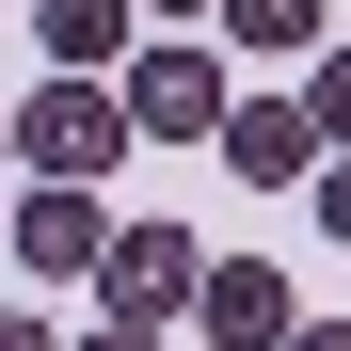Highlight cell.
Returning a JSON list of instances; mask_svg holds the SVG:
<instances>
[{"label": "cell", "mask_w": 351, "mask_h": 351, "mask_svg": "<svg viewBox=\"0 0 351 351\" xmlns=\"http://www.w3.org/2000/svg\"><path fill=\"white\" fill-rule=\"evenodd\" d=\"M0 160H32V176H112V160H128V96H112V64H48L16 112H0Z\"/></svg>", "instance_id": "1"}, {"label": "cell", "mask_w": 351, "mask_h": 351, "mask_svg": "<svg viewBox=\"0 0 351 351\" xmlns=\"http://www.w3.org/2000/svg\"><path fill=\"white\" fill-rule=\"evenodd\" d=\"M192 271H208V240H176V223H112V240H96V304L128 319V335H160V319H192Z\"/></svg>", "instance_id": "2"}, {"label": "cell", "mask_w": 351, "mask_h": 351, "mask_svg": "<svg viewBox=\"0 0 351 351\" xmlns=\"http://www.w3.org/2000/svg\"><path fill=\"white\" fill-rule=\"evenodd\" d=\"M223 96H240L223 48H128V144H208Z\"/></svg>", "instance_id": "3"}, {"label": "cell", "mask_w": 351, "mask_h": 351, "mask_svg": "<svg viewBox=\"0 0 351 351\" xmlns=\"http://www.w3.org/2000/svg\"><path fill=\"white\" fill-rule=\"evenodd\" d=\"M208 144H223V176H240V192H304L319 112H304V96H223V112H208Z\"/></svg>", "instance_id": "4"}, {"label": "cell", "mask_w": 351, "mask_h": 351, "mask_svg": "<svg viewBox=\"0 0 351 351\" xmlns=\"http://www.w3.org/2000/svg\"><path fill=\"white\" fill-rule=\"evenodd\" d=\"M192 319H208L223 351H271L304 304H287V271H271V256H208V271H192Z\"/></svg>", "instance_id": "5"}, {"label": "cell", "mask_w": 351, "mask_h": 351, "mask_svg": "<svg viewBox=\"0 0 351 351\" xmlns=\"http://www.w3.org/2000/svg\"><path fill=\"white\" fill-rule=\"evenodd\" d=\"M96 240H112L96 176H32V208H16V256H32V271H96Z\"/></svg>", "instance_id": "6"}, {"label": "cell", "mask_w": 351, "mask_h": 351, "mask_svg": "<svg viewBox=\"0 0 351 351\" xmlns=\"http://www.w3.org/2000/svg\"><path fill=\"white\" fill-rule=\"evenodd\" d=\"M32 48L48 64H128V0H32Z\"/></svg>", "instance_id": "7"}, {"label": "cell", "mask_w": 351, "mask_h": 351, "mask_svg": "<svg viewBox=\"0 0 351 351\" xmlns=\"http://www.w3.org/2000/svg\"><path fill=\"white\" fill-rule=\"evenodd\" d=\"M208 16H223V32H240V48H256V64H304V48H319V16H335V0H208Z\"/></svg>", "instance_id": "8"}, {"label": "cell", "mask_w": 351, "mask_h": 351, "mask_svg": "<svg viewBox=\"0 0 351 351\" xmlns=\"http://www.w3.org/2000/svg\"><path fill=\"white\" fill-rule=\"evenodd\" d=\"M304 112H319V144H351V48H304Z\"/></svg>", "instance_id": "9"}, {"label": "cell", "mask_w": 351, "mask_h": 351, "mask_svg": "<svg viewBox=\"0 0 351 351\" xmlns=\"http://www.w3.org/2000/svg\"><path fill=\"white\" fill-rule=\"evenodd\" d=\"M271 351H351V319H287V335H271Z\"/></svg>", "instance_id": "10"}, {"label": "cell", "mask_w": 351, "mask_h": 351, "mask_svg": "<svg viewBox=\"0 0 351 351\" xmlns=\"http://www.w3.org/2000/svg\"><path fill=\"white\" fill-rule=\"evenodd\" d=\"M0 351H64V335H48V319H0Z\"/></svg>", "instance_id": "11"}, {"label": "cell", "mask_w": 351, "mask_h": 351, "mask_svg": "<svg viewBox=\"0 0 351 351\" xmlns=\"http://www.w3.org/2000/svg\"><path fill=\"white\" fill-rule=\"evenodd\" d=\"M80 351H160V335H128V319H112V335H80Z\"/></svg>", "instance_id": "12"}, {"label": "cell", "mask_w": 351, "mask_h": 351, "mask_svg": "<svg viewBox=\"0 0 351 351\" xmlns=\"http://www.w3.org/2000/svg\"><path fill=\"white\" fill-rule=\"evenodd\" d=\"M128 16H208V0H128Z\"/></svg>", "instance_id": "13"}]
</instances>
